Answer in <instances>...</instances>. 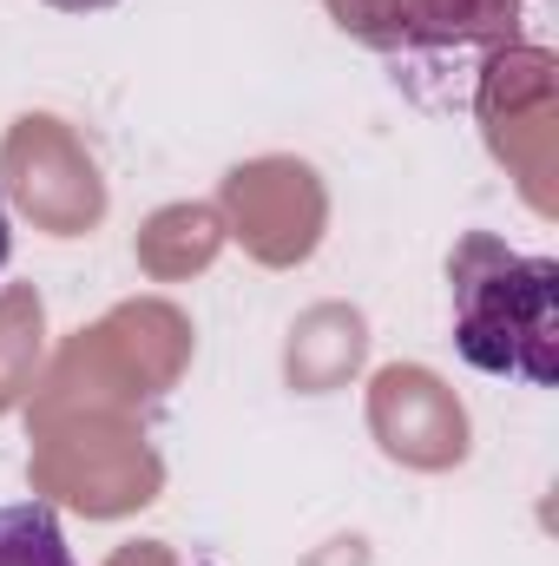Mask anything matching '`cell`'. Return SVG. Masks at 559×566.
I'll return each mask as SVG.
<instances>
[{
  "instance_id": "obj_1",
  "label": "cell",
  "mask_w": 559,
  "mask_h": 566,
  "mask_svg": "<svg viewBox=\"0 0 559 566\" xmlns=\"http://www.w3.org/2000/svg\"><path fill=\"white\" fill-rule=\"evenodd\" d=\"M454 349L481 376H507L527 389H553L559 376V264L500 244L494 231H467L447 258Z\"/></svg>"
},
{
  "instance_id": "obj_2",
  "label": "cell",
  "mask_w": 559,
  "mask_h": 566,
  "mask_svg": "<svg viewBox=\"0 0 559 566\" xmlns=\"http://www.w3.org/2000/svg\"><path fill=\"white\" fill-rule=\"evenodd\" d=\"M0 566H80L66 534H60V514L46 501H7L0 507Z\"/></svg>"
},
{
  "instance_id": "obj_3",
  "label": "cell",
  "mask_w": 559,
  "mask_h": 566,
  "mask_svg": "<svg viewBox=\"0 0 559 566\" xmlns=\"http://www.w3.org/2000/svg\"><path fill=\"white\" fill-rule=\"evenodd\" d=\"M46 7H60V13H106V7H119V0H46Z\"/></svg>"
},
{
  "instance_id": "obj_4",
  "label": "cell",
  "mask_w": 559,
  "mask_h": 566,
  "mask_svg": "<svg viewBox=\"0 0 559 566\" xmlns=\"http://www.w3.org/2000/svg\"><path fill=\"white\" fill-rule=\"evenodd\" d=\"M7 258H13V231H7V205H0V271H7Z\"/></svg>"
}]
</instances>
